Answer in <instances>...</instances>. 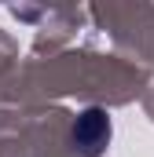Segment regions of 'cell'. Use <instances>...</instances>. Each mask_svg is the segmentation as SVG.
Returning <instances> with one entry per match:
<instances>
[{
  "label": "cell",
  "mask_w": 154,
  "mask_h": 157,
  "mask_svg": "<svg viewBox=\"0 0 154 157\" xmlns=\"http://www.w3.org/2000/svg\"><path fill=\"white\" fill-rule=\"evenodd\" d=\"M70 143H74V150L81 157H99L107 150V143H110V117H107V110H99V106L81 110L74 128H70Z\"/></svg>",
  "instance_id": "1"
}]
</instances>
